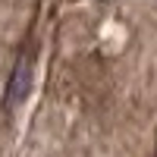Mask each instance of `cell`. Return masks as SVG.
Wrapping results in <instances>:
<instances>
[{
    "label": "cell",
    "mask_w": 157,
    "mask_h": 157,
    "mask_svg": "<svg viewBox=\"0 0 157 157\" xmlns=\"http://www.w3.org/2000/svg\"><path fill=\"white\" fill-rule=\"evenodd\" d=\"M29 85H32V57H22V60L16 63V69H13L10 85H6V101H3V107L13 110V107H16V104L25 98Z\"/></svg>",
    "instance_id": "1"
}]
</instances>
